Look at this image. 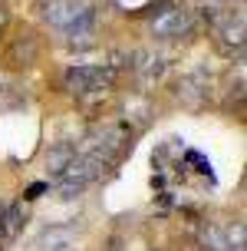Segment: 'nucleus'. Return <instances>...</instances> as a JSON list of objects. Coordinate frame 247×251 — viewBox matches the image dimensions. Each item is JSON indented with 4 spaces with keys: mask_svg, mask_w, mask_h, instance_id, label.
I'll list each match as a JSON object with an SVG mask.
<instances>
[{
    "mask_svg": "<svg viewBox=\"0 0 247 251\" xmlns=\"http://www.w3.org/2000/svg\"><path fill=\"white\" fill-rule=\"evenodd\" d=\"M115 79V70L112 66H76L66 73V89L73 93H96V89L112 86Z\"/></svg>",
    "mask_w": 247,
    "mask_h": 251,
    "instance_id": "1",
    "label": "nucleus"
},
{
    "mask_svg": "<svg viewBox=\"0 0 247 251\" xmlns=\"http://www.w3.org/2000/svg\"><path fill=\"white\" fill-rule=\"evenodd\" d=\"M83 13L86 10H76V3H69V0H53V3L46 7V20H53V24H60V26L69 30Z\"/></svg>",
    "mask_w": 247,
    "mask_h": 251,
    "instance_id": "3",
    "label": "nucleus"
},
{
    "mask_svg": "<svg viewBox=\"0 0 247 251\" xmlns=\"http://www.w3.org/2000/svg\"><path fill=\"white\" fill-rule=\"evenodd\" d=\"M17 222H20V212H17V205H10V208L3 212V222H0V235L10 238L13 231H17Z\"/></svg>",
    "mask_w": 247,
    "mask_h": 251,
    "instance_id": "4",
    "label": "nucleus"
},
{
    "mask_svg": "<svg viewBox=\"0 0 247 251\" xmlns=\"http://www.w3.org/2000/svg\"><path fill=\"white\" fill-rule=\"evenodd\" d=\"M191 13L185 7H172V10H161L155 20H152V33L161 40H178V37H188L191 33Z\"/></svg>",
    "mask_w": 247,
    "mask_h": 251,
    "instance_id": "2",
    "label": "nucleus"
}]
</instances>
